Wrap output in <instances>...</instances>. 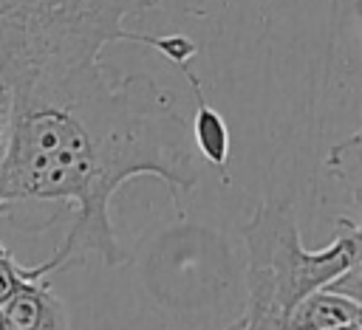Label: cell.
Returning <instances> with one entry per match:
<instances>
[{"label": "cell", "mask_w": 362, "mask_h": 330, "mask_svg": "<svg viewBox=\"0 0 362 330\" xmlns=\"http://www.w3.org/2000/svg\"><path fill=\"white\" fill-rule=\"evenodd\" d=\"M102 48L42 54L3 73L14 87V116L0 169V203L65 200L76 206L65 243L45 259L65 271L96 254L124 265L110 200L139 175L158 178L181 212V195L198 186L189 121L175 96L144 73L110 79Z\"/></svg>", "instance_id": "obj_1"}, {"label": "cell", "mask_w": 362, "mask_h": 330, "mask_svg": "<svg viewBox=\"0 0 362 330\" xmlns=\"http://www.w3.org/2000/svg\"><path fill=\"white\" fill-rule=\"evenodd\" d=\"M243 240L249 254L246 310L269 313L283 322L300 299L359 262L362 231L354 220L339 217L331 243L320 251H308L300 243L291 203L263 200L243 226Z\"/></svg>", "instance_id": "obj_2"}, {"label": "cell", "mask_w": 362, "mask_h": 330, "mask_svg": "<svg viewBox=\"0 0 362 330\" xmlns=\"http://www.w3.org/2000/svg\"><path fill=\"white\" fill-rule=\"evenodd\" d=\"M6 330H68V310L45 279L20 285L0 302Z\"/></svg>", "instance_id": "obj_3"}, {"label": "cell", "mask_w": 362, "mask_h": 330, "mask_svg": "<svg viewBox=\"0 0 362 330\" xmlns=\"http://www.w3.org/2000/svg\"><path fill=\"white\" fill-rule=\"evenodd\" d=\"M181 71H184V76L189 82V90H192V99H195V113H192V121H189L192 147L204 155L206 164H212L221 172V181L229 183V155H232L229 127H226L223 116L204 99V87H201L198 73L189 65H184Z\"/></svg>", "instance_id": "obj_4"}, {"label": "cell", "mask_w": 362, "mask_h": 330, "mask_svg": "<svg viewBox=\"0 0 362 330\" xmlns=\"http://www.w3.org/2000/svg\"><path fill=\"white\" fill-rule=\"evenodd\" d=\"M362 324V302L320 288L300 299L283 319V330H342Z\"/></svg>", "instance_id": "obj_5"}, {"label": "cell", "mask_w": 362, "mask_h": 330, "mask_svg": "<svg viewBox=\"0 0 362 330\" xmlns=\"http://www.w3.org/2000/svg\"><path fill=\"white\" fill-rule=\"evenodd\" d=\"M3 209H8L6 203H0V212ZM51 271H48V265L45 262H40V265H34V268H23L8 251H6V245L0 243V302L8 296V293H14L20 285H25V282H34V279H45Z\"/></svg>", "instance_id": "obj_6"}, {"label": "cell", "mask_w": 362, "mask_h": 330, "mask_svg": "<svg viewBox=\"0 0 362 330\" xmlns=\"http://www.w3.org/2000/svg\"><path fill=\"white\" fill-rule=\"evenodd\" d=\"M136 45H147V48L158 51L178 68L189 65V59L198 54V45L184 34H139L136 31Z\"/></svg>", "instance_id": "obj_7"}, {"label": "cell", "mask_w": 362, "mask_h": 330, "mask_svg": "<svg viewBox=\"0 0 362 330\" xmlns=\"http://www.w3.org/2000/svg\"><path fill=\"white\" fill-rule=\"evenodd\" d=\"M328 166L339 175V181H348L351 195L356 200V195H359V133H354L348 141H342L331 149Z\"/></svg>", "instance_id": "obj_8"}, {"label": "cell", "mask_w": 362, "mask_h": 330, "mask_svg": "<svg viewBox=\"0 0 362 330\" xmlns=\"http://www.w3.org/2000/svg\"><path fill=\"white\" fill-rule=\"evenodd\" d=\"M11 116H14V87L0 73V169H3V161H6L8 138H11Z\"/></svg>", "instance_id": "obj_9"}, {"label": "cell", "mask_w": 362, "mask_h": 330, "mask_svg": "<svg viewBox=\"0 0 362 330\" xmlns=\"http://www.w3.org/2000/svg\"><path fill=\"white\" fill-rule=\"evenodd\" d=\"M20 3H28V0H0V8H8V6H20Z\"/></svg>", "instance_id": "obj_10"}, {"label": "cell", "mask_w": 362, "mask_h": 330, "mask_svg": "<svg viewBox=\"0 0 362 330\" xmlns=\"http://www.w3.org/2000/svg\"><path fill=\"white\" fill-rule=\"evenodd\" d=\"M0 330H6V327H3V322H0Z\"/></svg>", "instance_id": "obj_11"}]
</instances>
